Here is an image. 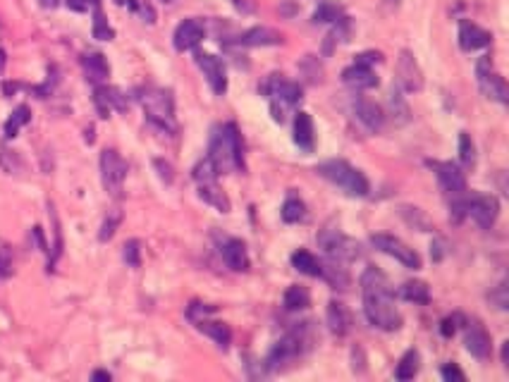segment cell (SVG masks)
<instances>
[{"label":"cell","mask_w":509,"mask_h":382,"mask_svg":"<svg viewBox=\"0 0 509 382\" xmlns=\"http://www.w3.org/2000/svg\"><path fill=\"white\" fill-rule=\"evenodd\" d=\"M361 294L363 313L373 328L385 330V332H394L402 328V313L394 306V292L385 272H381L378 268H366L361 275Z\"/></svg>","instance_id":"obj_1"},{"label":"cell","mask_w":509,"mask_h":382,"mask_svg":"<svg viewBox=\"0 0 509 382\" xmlns=\"http://www.w3.org/2000/svg\"><path fill=\"white\" fill-rule=\"evenodd\" d=\"M209 158L215 165L218 174L222 172H244V151H242V137L235 122L215 127L211 134L209 143Z\"/></svg>","instance_id":"obj_2"},{"label":"cell","mask_w":509,"mask_h":382,"mask_svg":"<svg viewBox=\"0 0 509 382\" xmlns=\"http://www.w3.org/2000/svg\"><path fill=\"white\" fill-rule=\"evenodd\" d=\"M500 215V203L495 196L488 194H457L450 203V220L454 225L464 223L466 218H474L483 230H490Z\"/></svg>","instance_id":"obj_3"},{"label":"cell","mask_w":509,"mask_h":382,"mask_svg":"<svg viewBox=\"0 0 509 382\" xmlns=\"http://www.w3.org/2000/svg\"><path fill=\"white\" fill-rule=\"evenodd\" d=\"M316 172L323 179H328L330 184H335L337 189L345 191L347 196H354V199L368 196V191H371L366 174L361 170H356L354 165H349L347 160H325V163L316 165Z\"/></svg>","instance_id":"obj_4"},{"label":"cell","mask_w":509,"mask_h":382,"mask_svg":"<svg viewBox=\"0 0 509 382\" xmlns=\"http://www.w3.org/2000/svg\"><path fill=\"white\" fill-rule=\"evenodd\" d=\"M146 112V120L158 129H163L165 134L177 132V120H175V98L173 91L168 89H146L139 96Z\"/></svg>","instance_id":"obj_5"},{"label":"cell","mask_w":509,"mask_h":382,"mask_svg":"<svg viewBox=\"0 0 509 382\" xmlns=\"http://www.w3.org/2000/svg\"><path fill=\"white\" fill-rule=\"evenodd\" d=\"M258 91L268 98L275 122H285V115H287L289 108H294L301 101V86L294 84V81L282 79V74H270Z\"/></svg>","instance_id":"obj_6"},{"label":"cell","mask_w":509,"mask_h":382,"mask_svg":"<svg viewBox=\"0 0 509 382\" xmlns=\"http://www.w3.org/2000/svg\"><path fill=\"white\" fill-rule=\"evenodd\" d=\"M309 347H311V328H309V323H304L301 328L289 330L282 339H278V342L273 344V349H270V354L266 359V368L268 370L282 368L285 363L294 361Z\"/></svg>","instance_id":"obj_7"},{"label":"cell","mask_w":509,"mask_h":382,"mask_svg":"<svg viewBox=\"0 0 509 382\" xmlns=\"http://www.w3.org/2000/svg\"><path fill=\"white\" fill-rule=\"evenodd\" d=\"M194 182L199 184V196L206 201V203H211L213 208H218L220 213H230L232 203L225 196V191L220 189V184H218V170L209 156L196 163Z\"/></svg>","instance_id":"obj_8"},{"label":"cell","mask_w":509,"mask_h":382,"mask_svg":"<svg viewBox=\"0 0 509 382\" xmlns=\"http://www.w3.org/2000/svg\"><path fill=\"white\" fill-rule=\"evenodd\" d=\"M318 246L325 251V256L330 261H340V263H352L361 256V244L345 234L340 227L325 225L323 230L318 232Z\"/></svg>","instance_id":"obj_9"},{"label":"cell","mask_w":509,"mask_h":382,"mask_svg":"<svg viewBox=\"0 0 509 382\" xmlns=\"http://www.w3.org/2000/svg\"><path fill=\"white\" fill-rule=\"evenodd\" d=\"M101 179L108 194L120 199L124 179H127V163H124V158L115 148H106L101 153Z\"/></svg>","instance_id":"obj_10"},{"label":"cell","mask_w":509,"mask_h":382,"mask_svg":"<svg viewBox=\"0 0 509 382\" xmlns=\"http://www.w3.org/2000/svg\"><path fill=\"white\" fill-rule=\"evenodd\" d=\"M371 244L376 246L381 254H385L390 258H394V261H399L404 268H409V270H419V268H421V256L412 249V246L404 244L402 239H397V237H392V234H373Z\"/></svg>","instance_id":"obj_11"},{"label":"cell","mask_w":509,"mask_h":382,"mask_svg":"<svg viewBox=\"0 0 509 382\" xmlns=\"http://www.w3.org/2000/svg\"><path fill=\"white\" fill-rule=\"evenodd\" d=\"M476 77H479L481 91L490 98V101H497V103H502V105L509 101L507 84H505V79L492 70L490 55H483V58L479 60V65H476Z\"/></svg>","instance_id":"obj_12"},{"label":"cell","mask_w":509,"mask_h":382,"mask_svg":"<svg viewBox=\"0 0 509 382\" xmlns=\"http://www.w3.org/2000/svg\"><path fill=\"white\" fill-rule=\"evenodd\" d=\"M425 165L438 174L440 187L448 191L450 196L464 194L466 191V177H464V172H461L459 165L450 163V160H425Z\"/></svg>","instance_id":"obj_13"},{"label":"cell","mask_w":509,"mask_h":382,"mask_svg":"<svg viewBox=\"0 0 509 382\" xmlns=\"http://www.w3.org/2000/svg\"><path fill=\"white\" fill-rule=\"evenodd\" d=\"M194 63H196V67H199L201 72H204V77H206V81L211 84L213 94L225 96L227 77H225V65H222V60L215 58V55H211V53H204V50H196Z\"/></svg>","instance_id":"obj_14"},{"label":"cell","mask_w":509,"mask_h":382,"mask_svg":"<svg viewBox=\"0 0 509 382\" xmlns=\"http://www.w3.org/2000/svg\"><path fill=\"white\" fill-rule=\"evenodd\" d=\"M397 86L404 94H416L423 89V72L409 50H402L397 60Z\"/></svg>","instance_id":"obj_15"},{"label":"cell","mask_w":509,"mask_h":382,"mask_svg":"<svg viewBox=\"0 0 509 382\" xmlns=\"http://www.w3.org/2000/svg\"><path fill=\"white\" fill-rule=\"evenodd\" d=\"M464 344H466V351H469L474 359H479V361L490 359V351H492L490 334H488L486 328H483L481 323H476V320H474V323H466Z\"/></svg>","instance_id":"obj_16"},{"label":"cell","mask_w":509,"mask_h":382,"mask_svg":"<svg viewBox=\"0 0 509 382\" xmlns=\"http://www.w3.org/2000/svg\"><path fill=\"white\" fill-rule=\"evenodd\" d=\"M204 36H206L204 22H199V19H184V22L175 29V36H173L175 50L184 53V50L196 48V46L204 41Z\"/></svg>","instance_id":"obj_17"},{"label":"cell","mask_w":509,"mask_h":382,"mask_svg":"<svg viewBox=\"0 0 509 382\" xmlns=\"http://www.w3.org/2000/svg\"><path fill=\"white\" fill-rule=\"evenodd\" d=\"M93 103H96L98 115L101 117H108L111 110H117V112L127 110V96H122V91L113 89V86L98 84L96 91H93Z\"/></svg>","instance_id":"obj_18"},{"label":"cell","mask_w":509,"mask_h":382,"mask_svg":"<svg viewBox=\"0 0 509 382\" xmlns=\"http://www.w3.org/2000/svg\"><path fill=\"white\" fill-rule=\"evenodd\" d=\"M354 115H356V120L373 134L381 132L383 125H385V112H383V108L378 105L376 101H368V98H356Z\"/></svg>","instance_id":"obj_19"},{"label":"cell","mask_w":509,"mask_h":382,"mask_svg":"<svg viewBox=\"0 0 509 382\" xmlns=\"http://www.w3.org/2000/svg\"><path fill=\"white\" fill-rule=\"evenodd\" d=\"M488 43H490V34H488L486 29H481L479 24L469 22V19H461V22H459V46H461V50L471 53V50L486 48Z\"/></svg>","instance_id":"obj_20"},{"label":"cell","mask_w":509,"mask_h":382,"mask_svg":"<svg viewBox=\"0 0 509 382\" xmlns=\"http://www.w3.org/2000/svg\"><path fill=\"white\" fill-rule=\"evenodd\" d=\"M220 254L225 258L227 268H232L235 272H247L249 270V254L247 244L242 239H225L220 246Z\"/></svg>","instance_id":"obj_21"},{"label":"cell","mask_w":509,"mask_h":382,"mask_svg":"<svg viewBox=\"0 0 509 382\" xmlns=\"http://www.w3.org/2000/svg\"><path fill=\"white\" fill-rule=\"evenodd\" d=\"M342 81L354 91H366V89L378 86V77L373 74V67H363L356 63L342 72Z\"/></svg>","instance_id":"obj_22"},{"label":"cell","mask_w":509,"mask_h":382,"mask_svg":"<svg viewBox=\"0 0 509 382\" xmlns=\"http://www.w3.org/2000/svg\"><path fill=\"white\" fill-rule=\"evenodd\" d=\"M191 325H194V328L199 330V332L209 334V337H211L213 342H215L220 349H227V347H230V342H232V330L227 328L225 323H220V320H211V316H206V318L194 320V323H191Z\"/></svg>","instance_id":"obj_23"},{"label":"cell","mask_w":509,"mask_h":382,"mask_svg":"<svg viewBox=\"0 0 509 382\" xmlns=\"http://www.w3.org/2000/svg\"><path fill=\"white\" fill-rule=\"evenodd\" d=\"M81 67H84V74L91 84H103V81L111 77V67H108V60L103 53H86L81 58Z\"/></svg>","instance_id":"obj_24"},{"label":"cell","mask_w":509,"mask_h":382,"mask_svg":"<svg viewBox=\"0 0 509 382\" xmlns=\"http://www.w3.org/2000/svg\"><path fill=\"white\" fill-rule=\"evenodd\" d=\"M328 328L332 334H337V337H345L352 330V313L345 303H340V301L328 303Z\"/></svg>","instance_id":"obj_25"},{"label":"cell","mask_w":509,"mask_h":382,"mask_svg":"<svg viewBox=\"0 0 509 382\" xmlns=\"http://www.w3.org/2000/svg\"><path fill=\"white\" fill-rule=\"evenodd\" d=\"M314 120H311L309 112H297L294 115V143L304 153L314 151Z\"/></svg>","instance_id":"obj_26"},{"label":"cell","mask_w":509,"mask_h":382,"mask_svg":"<svg viewBox=\"0 0 509 382\" xmlns=\"http://www.w3.org/2000/svg\"><path fill=\"white\" fill-rule=\"evenodd\" d=\"M242 46H278L282 43V36L268 27H253L247 34L240 36Z\"/></svg>","instance_id":"obj_27"},{"label":"cell","mask_w":509,"mask_h":382,"mask_svg":"<svg viewBox=\"0 0 509 382\" xmlns=\"http://www.w3.org/2000/svg\"><path fill=\"white\" fill-rule=\"evenodd\" d=\"M421 368V356L416 349H409L407 354L399 359L397 368H394V378L397 380H414Z\"/></svg>","instance_id":"obj_28"},{"label":"cell","mask_w":509,"mask_h":382,"mask_svg":"<svg viewBox=\"0 0 509 382\" xmlns=\"http://www.w3.org/2000/svg\"><path fill=\"white\" fill-rule=\"evenodd\" d=\"M282 303H285V308H287V311H304V308L311 306L309 289L301 287V285H292L287 292H285Z\"/></svg>","instance_id":"obj_29"},{"label":"cell","mask_w":509,"mask_h":382,"mask_svg":"<svg viewBox=\"0 0 509 382\" xmlns=\"http://www.w3.org/2000/svg\"><path fill=\"white\" fill-rule=\"evenodd\" d=\"M292 265L297 268L299 272L309 275V277H320V261L306 249L294 251V254H292Z\"/></svg>","instance_id":"obj_30"},{"label":"cell","mask_w":509,"mask_h":382,"mask_svg":"<svg viewBox=\"0 0 509 382\" xmlns=\"http://www.w3.org/2000/svg\"><path fill=\"white\" fill-rule=\"evenodd\" d=\"M399 296H402L404 301H412V303H428L430 301V287L421 280L404 282L402 289H399Z\"/></svg>","instance_id":"obj_31"},{"label":"cell","mask_w":509,"mask_h":382,"mask_svg":"<svg viewBox=\"0 0 509 382\" xmlns=\"http://www.w3.org/2000/svg\"><path fill=\"white\" fill-rule=\"evenodd\" d=\"M280 215H282V220L287 225H294V223H301V220L306 218V205L304 201L299 199V196L289 194L287 199H285L282 203V210H280Z\"/></svg>","instance_id":"obj_32"},{"label":"cell","mask_w":509,"mask_h":382,"mask_svg":"<svg viewBox=\"0 0 509 382\" xmlns=\"http://www.w3.org/2000/svg\"><path fill=\"white\" fill-rule=\"evenodd\" d=\"M91 5H93V39H98V41L115 39V32L108 27V19H106V14H103L101 0H91Z\"/></svg>","instance_id":"obj_33"},{"label":"cell","mask_w":509,"mask_h":382,"mask_svg":"<svg viewBox=\"0 0 509 382\" xmlns=\"http://www.w3.org/2000/svg\"><path fill=\"white\" fill-rule=\"evenodd\" d=\"M29 120H31L29 105H17V108H15V112L10 115V120L5 122V139L17 137L19 129H22L24 125H29Z\"/></svg>","instance_id":"obj_34"},{"label":"cell","mask_w":509,"mask_h":382,"mask_svg":"<svg viewBox=\"0 0 509 382\" xmlns=\"http://www.w3.org/2000/svg\"><path fill=\"white\" fill-rule=\"evenodd\" d=\"M404 91L399 89L397 84L392 86V94H390V110H392V117H397V125H404L409 120V105L404 101Z\"/></svg>","instance_id":"obj_35"},{"label":"cell","mask_w":509,"mask_h":382,"mask_svg":"<svg viewBox=\"0 0 509 382\" xmlns=\"http://www.w3.org/2000/svg\"><path fill=\"white\" fill-rule=\"evenodd\" d=\"M459 160L466 168H471V165L476 163V146H474V139H471L469 132L459 134Z\"/></svg>","instance_id":"obj_36"},{"label":"cell","mask_w":509,"mask_h":382,"mask_svg":"<svg viewBox=\"0 0 509 382\" xmlns=\"http://www.w3.org/2000/svg\"><path fill=\"white\" fill-rule=\"evenodd\" d=\"M342 17V10L337 8L335 3H328V0H323V3L318 5V8H316V12H314V22L318 24V22H337V19Z\"/></svg>","instance_id":"obj_37"},{"label":"cell","mask_w":509,"mask_h":382,"mask_svg":"<svg viewBox=\"0 0 509 382\" xmlns=\"http://www.w3.org/2000/svg\"><path fill=\"white\" fill-rule=\"evenodd\" d=\"M402 215L409 225H414V230L419 232H430V223L419 208H412V205H402Z\"/></svg>","instance_id":"obj_38"},{"label":"cell","mask_w":509,"mask_h":382,"mask_svg":"<svg viewBox=\"0 0 509 382\" xmlns=\"http://www.w3.org/2000/svg\"><path fill=\"white\" fill-rule=\"evenodd\" d=\"M127 8L132 10L137 17H142L146 24H155V10L148 0H127Z\"/></svg>","instance_id":"obj_39"},{"label":"cell","mask_w":509,"mask_h":382,"mask_svg":"<svg viewBox=\"0 0 509 382\" xmlns=\"http://www.w3.org/2000/svg\"><path fill=\"white\" fill-rule=\"evenodd\" d=\"M122 258H124V263H127L129 268H139V265H142V241H139V239H129L127 244H124Z\"/></svg>","instance_id":"obj_40"},{"label":"cell","mask_w":509,"mask_h":382,"mask_svg":"<svg viewBox=\"0 0 509 382\" xmlns=\"http://www.w3.org/2000/svg\"><path fill=\"white\" fill-rule=\"evenodd\" d=\"M122 223V213L120 210H115V213H111L106 218V223H103V227H101V232H98V239L101 241H108V239H113V234H115V230H117V225Z\"/></svg>","instance_id":"obj_41"},{"label":"cell","mask_w":509,"mask_h":382,"mask_svg":"<svg viewBox=\"0 0 509 382\" xmlns=\"http://www.w3.org/2000/svg\"><path fill=\"white\" fill-rule=\"evenodd\" d=\"M15 268V256L10 246H0V282H5L10 275H12Z\"/></svg>","instance_id":"obj_42"},{"label":"cell","mask_w":509,"mask_h":382,"mask_svg":"<svg viewBox=\"0 0 509 382\" xmlns=\"http://www.w3.org/2000/svg\"><path fill=\"white\" fill-rule=\"evenodd\" d=\"M490 301L495 303V306L500 308V311H507V306H509V296H507V285H505V282H502V285L497 287L495 292H490Z\"/></svg>","instance_id":"obj_43"},{"label":"cell","mask_w":509,"mask_h":382,"mask_svg":"<svg viewBox=\"0 0 509 382\" xmlns=\"http://www.w3.org/2000/svg\"><path fill=\"white\" fill-rule=\"evenodd\" d=\"M356 65H363V67H373L378 63H383V53H378V50H366V53H359L354 58Z\"/></svg>","instance_id":"obj_44"},{"label":"cell","mask_w":509,"mask_h":382,"mask_svg":"<svg viewBox=\"0 0 509 382\" xmlns=\"http://www.w3.org/2000/svg\"><path fill=\"white\" fill-rule=\"evenodd\" d=\"M459 323H461V316H450V318H445L443 323H440V334H443L445 339H450L452 334L457 332Z\"/></svg>","instance_id":"obj_45"},{"label":"cell","mask_w":509,"mask_h":382,"mask_svg":"<svg viewBox=\"0 0 509 382\" xmlns=\"http://www.w3.org/2000/svg\"><path fill=\"white\" fill-rule=\"evenodd\" d=\"M445 256H448V241L438 237V239H433V244H430V258H433L435 263H440Z\"/></svg>","instance_id":"obj_46"},{"label":"cell","mask_w":509,"mask_h":382,"mask_svg":"<svg viewBox=\"0 0 509 382\" xmlns=\"http://www.w3.org/2000/svg\"><path fill=\"white\" fill-rule=\"evenodd\" d=\"M440 375H443V380H448V382H452V380H464V373H461L459 368H457L454 363H448V365H443V370H440Z\"/></svg>","instance_id":"obj_47"},{"label":"cell","mask_w":509,"mask_h":382,"mask_svg":"<svg viewBox=\"0 0 509 382\" xmlns=\"http://www.w3.org/2000/svg\"><path fill=\"white\" fill-rule=\"evenodd\" d=\"M65 5L70 10H75V12H86L91 5V0H65Z\"/></svg>","instance_id":"obj_48"},{"label":"cell","mask_w":509,"mask_h":382,"mask_svg":"<svg viewBox=\"0 0 509 382\" xmlns=\"http://www.w3.org/2000/svg\"><path fill=\"white\" fill-rule=\"evenodd\" d=\"M155 168L160 170V177L165 179V182H173V168H170L168 163H163V160H155Z\"/></svg>","instance_id":"obj_49"},{"label":"cell","mask_w":509,"mask_h":382,"mask_svg":"<svg viewBox=\"0 0 509 382\" xmlns=\"http://www.w3.org/2000/svg\"><path fill=\"white\" fill-rule=\"evenodd\" d=\"M91 380H111V373H108V370H96V373L91 375Z\"/></svg>","instance_id":"obj_50"},{"label":"cell","mask_w":509,"mask_h":382,"mask_svg":"<svg viewBox=\"0 0 509 382\" xmlns=\"http://www.w3.org/2000/svg\"><path fill=\"white\" fill-rule=\"evenodd\" d=\"M502 363H505V368H509V342L502 344Z\"/></svg>","instance_id":"obj_51"},{"label":"cell","mask_w":509,"mask_h":382,"mask_svg":"<svg viewBox=\"0 0 509 382\" xmlns=\"http://www.w3.org/2000/svg\"><path fill=\"white\" fill-rule=\"evenodd\" d=\"M41 5H44V8H53L55 5V0H39Z\"/></svg>","instance_id":"obj_52"},{"label":"cell","mask_w":509,"mask_h":382,"mask_svg":"<svg viewBox=\"0 0 509 382\" xmlns=\"http://www.w3.org/2000/svg\"><path fill=\"white\" fill-rule=\"evenodd\" d=\"M5 70V50H0V72Z\"/></svg>","instance_id":"obj_53"},{"label":"cell","mask_w":509,"mask_h":382,"mask_svg":"<svg viewBox=\"0 0 509 382\" xmlns=\"http://www.w3.org/2000/svg\"><path fill=\"white\" fill-rule=\"evenodd\" d=\"M115 3H117V5H122V3H124V0H115Z\"/></svg>","instance_id":"obj_54"},{"label":"cell","mask_w":509,"mask_h":382,"mask_svg":"<svg viewBox=\"0 0 509 382\" xmlns=\"http://www.w3.org/2000/svg\"><path fill=\"white\" fill-rule=\"evenodd\" d=\"M163 3H173V0H163Z\"/></svg>","instance_id":"obj_55"}]
</instances>
